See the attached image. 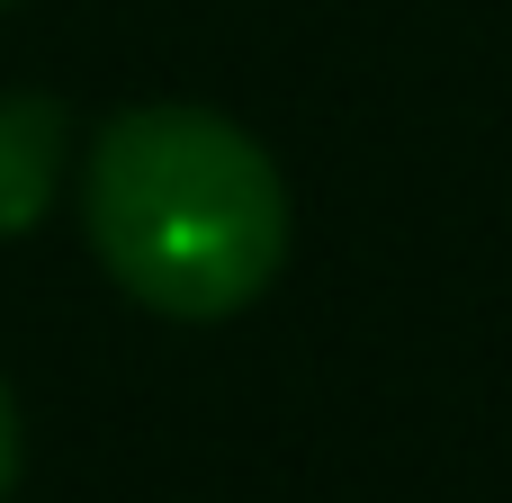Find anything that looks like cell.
I'll use <instances>...</instances> for the list:
<instances>
[{
    "mask_svg": "<svg viewBox=\"0 0 512 503\" xmlns=\"http://www.w3.org/2000/svg\"><path fill=\"white\" fill-rule=\"evenodd\" d=\"M81 225L99 270L171 324H225L288 270V180L216 108L144 99L90 135Z\"/></svg>",
    "mask_w": 512,
    "mask_h": 503,
    "instance_id": "obj_1",
    "label": "cell"
},
{
    "mask_svg": "<svg viewBox=\"0 0 512 503\" xmlns=\"http://www.w3.org/2000/svg\"><path fill=\"white\" fill-rule=\"evenodd\" d=\"M63 162H72V108L54 90H0V243L54 216Z\"/></svg>",
    "mask_w": 512,
    "mask_h": 503,
    "instance_id": "obj_2",
    "label": "cell"
},
{
    "mask_svg": "<svg viewBox=\"0 0 512 503\" xmlns=\"http://www.w3.org/2000/svg\"><path fill=\"white\" fill-rule=\"evenodd\" d=\"M0 9H9V0H0Z\"/></svg>",
    "mask_w": 512,
    "mask_h": 503,
    "instance_id": "obj_4",
    "label": "cell"
},
{
    "mask_svg": "<svg viewBox=\"0 0 512 503\" xmlns=\"http://www.w3.org/2000/svg\"><path fill=\"white\" fill-rule=\"evenodd\" d=\"M18 468H27V432H18V396H9V378H0V503L18 486Z\"/></svg>",
    "mask_w": 512,
    "mask_h": 503,
    "instance_id": "obj_3",
    "label": "cell"
}]
</instances>
